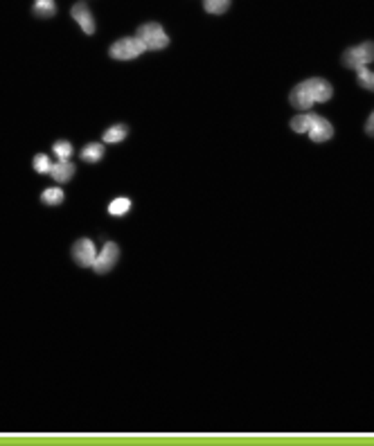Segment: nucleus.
Returning <instances> with one entry per match:
<instances>
[{
  "label": "nucleus",
  "mask_w": 374,
  "mask_h": 446,
  "mask_svg": "<svg viewBox=\"0 0 374 446\" xmlns=\"http://www.w3.org/2000/svg\"><path fill=\"white\" fill-rule=\"evenodd\" d=\"M50 167H52V162L46 156V153H39V156H34V169L39 171V174H48Z\"/></svg>",
  "instance_id": "6ab92c4d"
},
{
  "label": "nucleus",
  "mask_w": 374,
  "mask_h": 446,
  "mask_svg": "<svg viewBox=\"0 0 374 446\" xmlns=\"http://www.w3.org/2000/svg\"><path fill=\"white\" fill-rule=\"evenodd\" d=\"M117 257H120V248H117V244L106 242L104 248H101V253H97V257H95L92 271H95V273H108L115 266Z\"/></svg>",
  "instance_id": "39448f33"
},
{
  "label": "nucleus",
  "mask_w": 374,
  "mask_h": 446,
  "mask_svg": "<svg viewBox=\"0 0 374 446\" xmlns=\"http://www.w3.org/2000/svg\"><path fill=\"white\" fill-rule=\"evenodd\" d=\"M129 208H131V201L126 199V196H120V199H115L108 205V212L113 214V217H122V214L129 212Z\"/></svg>",
  "instance_id": "2eb2a0df"
},
{
  "label": "nucleus",
  "mask_w": 374,
  "mask_h": 446,
  "mask_svg": "<svg viewBox=\"0 0 374 446\" xmlns=\"http://www.w3.org/2000/svg\"><path fill=\"white\" fill-rule=\"evenodd\" d=\"M203 7L208 14H224L230 7V0H203Z\"/></svg>",
  "instance_id": "f3484780"
},
{
  "label": "nucleus",
  "mask_w": 374,
  "mask_h": 446,
  "mask_svg": "<svg viewBox=\"0 0 374 446\" xmlns=\"http://www.w3.org/2000/svg\"><path fill=\"white\" fill-rule=\"evenodd\" d=\"M365 133H368V135H374V113L368 117V122H365Z\"/></svg>",
  "instance_id": "aec40b11"
},
{
  "label": "nucleus",
  "mask_w": 374,
  "mask_h": 446,
  "mask_svg": "<svg viewBox=\"0 0 374 446\" xmlns=\"http://www.w3.org/2000/svg\"><path fill=\"white\" fill-rule=\"evenodd\" d=\"M135 37L140 39V43L144 46V50H163L167 48L169 37L165 34V30L160 28L158 23H144L135 32Z\"/></svg>",
  "instance_id": "f03ea898"
},
{
  "label": "nucleus",
  "mask_w": 374,
  "mask_h": 446,
  "mask_svg": "<svg viewBox=\"0 0 374 446\" xmlns=\"http://www.w3.org/2000/svg\"><path fill=\"white\" fill-rule=\"evenodd\" d=\"M307 133L313 142H327L331 135H334V128H331V124L322 115L311 113V126Z\"/></svg>",
  "instance_id": "0eeeda50"
},
{
  "label": "nucleus",
  "mask_w": 374,
  "mask_h": 446,
  "mask_svg": "<svg viewBox=\"0 0 374 446\" xmlns=\"http://www.w3.org/2000/svg\"><path fill=\"white\" fill-rule=\"evenodd\" d=\"M52 151H55V156L59 160H68L72 156V144L70 142H66V140H59L52 144Z\"/></svg>",
  "instance_id": "a211bd4d"
},
{
  "label": "nucleus",
  "mask_w": 374,
  "mask_h": 446,
  "mask_svg": "<svg viewBox=\"0 0 374 446\" xmlns=\"http://www.w3.org/2000/svg\"><path fill=\"white\" fill-rule=\"evenodd\" d=\"M32 14L37 16V19H52V16L57 14L55 0H34Z\"/></svg>",
  "instance_id": "9d476101"
},
{
  "label": "nucleus",
  "mask_w": 374,
  "mask_h": 446,
  "mask_svg": "<svg viewBox=\"0 0 374 446\" xmlns=\"http://www.w3.org/2000/svg\"><path fill=\"white\" fill-rule=\"evenodd\" d=\"M331 84L320 79V77H313V79H304L302 84H297L291 90V97L288 101L293 104V108H302L309 110L313 104H320V101L331 99Z\"/></svg>",
  "instance_id": "f257e3e1"
},
{
  "label": "nucleus",
  "mask_w": 374,
  "mask_h": 446,
  "mask_svg": "<svg viewBox=\"0 0 374 446\" xmlns=\"http://www.w3.org/2000/svg\"><path fill=\"white\" fill-rule=\"evenodd\" d=\"M48 174L52 176V181H57V183H68L75 176V165L70 162V158L59 160V162H55L52 167H50Z\"/></svg>",
  "instance_id": "1a4fd4ad"
},
{
  "label": "nucleus",
  "mask_w": 374,
  "mask_h": 446,
  "mask_svg": "<svg viewBox=\"0 0 374 446\" xmlns=\"http://www.w3.org/2000/svg\"><path fill=\"white\" fill-rule=\"evenodd\" d=\"M72 19L79 23V28L86 32V34H92L95 32V19H92V14L88 10V5L86 3H77V5H72Z\"/></svg>",
  "instance_id": "6e6552de"
},
{
  "label": "nucleus",
  "mask_w": 374,
  "mask_h": 446,
  "mask_svg": "<svg viewBox=\"0 0 374 446\" xmlns=\"http://www.w3.org/2000/svg\"><path fill=\"white\" fill-rule=\"evenodd\" d=\"M356 81H359V86H363V88L374 90V70H368V66L359 68V70H356Z\"/></svg>",
  "instance_id": "4468645a"
},
{
  "label": "nucleus",
  "mask_w": 374,
  "mask_h": 446,
  "mask_svg": "<svg viewBox=\"0 0 374 446\" xmlns=\"http://www.w3.org/2000/svg\"><path fill=\"white\" fill-rule=\"evenodd\" d=\"M311 126V113H302V115H295L291 119V128L295 133H307Z\"/></svg>",
  "instance_id": "dca6fc26"
},
{
  "label": "nucleus",
  "mask_w": 374,
  "mask_h": 446,
  "mask_svg": "<svg viewBox=\"0 0 374 446\" xmlns=\"http://www.w3.org/2000/svg\"><path fill=\"white\" fill-rule=\"evenodd\" d=\"M63 199L66 196L59 187H48V190H43V194H41V201H43L46 205H59Z\"/></svg>",
  "instance_id": "ddd939ff"
},
{
  "label": "nucleus",
  "mask_w": 374,
  "mask_h": 446,
  "mask_svg": "<svg viewBox=\"0 0 374 446\" xmlns=\"http://www.w3.org/2000/svg\"><path fill=\"white\" fill-rule=\"evenodd\" d=\"M101 156H104V144L90 142V144H86V147L81 149V160L83 162H97Z\"/></svg>",
  "instance_id": "9b49d317"
},
{
  "label": "nucleus",
  "mask_w": 374,
  "mask_h": 446,
  "mask_svg": "<svg viewBox=\"0 0 374 446\" xmlns=\"http://www.w3.org/2000/svg\"><path fill=\"white\" fill-rule=\"evenodd\" d=\"M374 61V43L372 41H365L361 46H354L350 50H345L343 55V64L352 70H359V68H365L368 64Z\"/></svg>",
  "instance_id": "7ed1b4c3"
},
{
  "label": "nucleus",
  "mask_w": 374,
  "mask_h": 446,
  "mask_svg": "<svg viewBox=\"0 0 374 446\" xmlns=\"http://www.w3.org/2000/svg\"><path fill=\"white\" fill-rule=\"evenodd\" d=\"M126 133H129V128H126L124 124H115V126H110L108 131H104V140L106 144H115V142H122L126 138Z\"/></svg>",
  "instance_id": "f8f14e48"
},
{
  "label": "nucleus",
  "mask_w": 374,
  "mask_h": 446,
  "mask_svg": "<svg viewBox=\"0 0 374 446\" xmlns=\"http://www.w3.org/2000/svg\"><path fill=\"white\" fill-rule=\"evenodd\" d=\"M142 52H144V46L138 37H126V39L115 41L108 50V55L117 59V61H131V59H138Z\"/></svg>",
  "instance_id": "20e7f679"
},
{
  "label": "nucleus",
  "mask_w": 374,
  "mask_h": 446,
  "mask_svg": "<svg viewBox=\"0 0 374 446\" xmlns=\"http://www.w3.org/2000/svg\"><path fill=\"white\" fill-rule=\"evenodd\" d=\"M95 257H97V251H95V246H92L90 239H79V242H75V246H72V260L77 262L79 266L92 269V264H95Z\"/></svg>",
  "instance_id": "423d86ee"
}]
</instances>
